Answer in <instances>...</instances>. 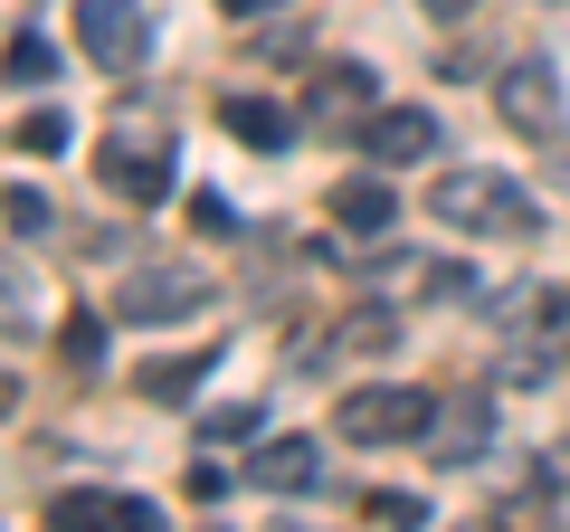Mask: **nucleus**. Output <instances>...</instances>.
Masks as SVG:
<instances>
[{"instance_id": "21", "label": "nucleus", "mask_w": 570, "mask_h": 532, "mask_svg": "<svg viewBox=\"0 0 570 532\" xmlns=\"http://www.w3.org/2000/svg\"><path fill=\"white\" fill-rule=\"evenodd\" d=\"M371 523H428V504H419V494H409V485H381V494H371Z\"/></svg>"}, {"instance_id": "15", "label": "nucleus", "mask_w": 570, "mask_h": 532, "mask_svg": "<svg viewBox=\"0 0 570 532\" xmlns=\"http://www.w3.org/2000/svg\"><path fill=\"white\" fill-rule=\"evenodd\" d=\"M39 324V276L20 257H0V333H29Z\"/></svg>"}, {"instance_id": "16", "label": "nucleus", "mask_w": 570, "mask_h": 532, "mask_svg": "<svg viewBox=\"0 0 570 532\" xmlns=\"http://www.w3.org/2000/svg\"><path fill=\"white\" fill-rule=\"evenodd\" d=\"M0 77H10V86H48V77H58V48H48L39 29H20V39L0 48Z\"/></svg>"}, {"instance_id": "4", "label": "nucleus", "mask_w": 570, "mask_h": 532, "mask_svg": "<svg viewBox=\"0 0 570 532\" xmlns=\"http://www.w3.org/2000/svg\"><path fill=\"white\" fill-rule=\"evenodd\" d=\"M209 295H219V286H209L190 257H153V266H134V276H124L115 324H200Z\"/></svg>"}, {"instance_id": "14", "label": "nucleus", "mask_w": 570, "mask_h": 532, "mask_svg": "<svg viewBox=\"0 0 570 532\" xmlns=\"http://www.w3.org/2000/svg\"><path fill=\"white\" fill-rule=\"evenodd\" d=\"M200 371H219V362H209V352H153L134 381H142L153 410H181V400H200Z\"/></svg>"}, {"instance_id": "26", "label": "nucleus", "mask_w": 570, "mask_h": 532, "mask_svg": "<svg viewBox=\"0 0 570 532\" xmlns=\"http://www.w3.org/2000/svg\"><path fill=\"white\" fill-rule=\"evenodd\" d=\"M10 400H20V381H10V371H0V410H10Z\"/></svg>"}, {"instance_id": "20", "label": "nucleus", "mask_w": 570, "mask_h": 532, "mask_svg": "<svg viewBox=\"0 0 570 532\" xmlns=\"http://www.w3.org/2000/svg\"><path fill=\"white\" fill-rule=\"evenodd\" d=\"M190 219H200L209 238H238V228H247L238 209H228V190H190Z\"/></svg>"}, {"instance_id": "19", "label": "nucleus", "mask_w": 570, "mask_h": 532, "mask_svg": "<svg viewBox=\"0 0 570 532\" xmlns=\"http://www.w3.org/2000/svg\"><path fill=\"white\" fill-rule=\"evenodd\" d=\"M0 219L20 228V238H48V228H58V209H48L39 190H0Z\"/></svg>"}, {"instance_id": "10", "label": "nucleus", "mask_w": 570, "mask_h": 532, "mask_svg": "<svg viewBox=\"0 0 570 532\" xmlns=\"http://www.w3.org/2000/svg\"><path fill=\"white\" fill-rule=\"evenodd\" d=\"M48 523H67V532H153L163 513L142 504V494H115V485H77V494H58V504H48Z\"/></svg>"}, {"instance_id": "12", "label": "nucleus", "mask_w": 570, "mask_h": 532, "mask_svg": "<svg viewBox=\"0 0 570 532\" xmlns=\"http://www.w3.org/2000/svg\"><path fill=\"white\" fill-rule=\"evenodd\" d=\"M333 219L352 228V238H390V219H400V200H390V181H381V162L371 171H352V181H333Z\"/></svg>"}, {"instance_id": "13", "label": "nucleus", "mask_w": 570, "mask_h": 532, "mask_svg": "<svg viewBox=\"0 0 570 532\" xmlns=\"http://www.w3.org/2000/svg\"><path fill=\"white\" fill-rule=\"evenodd\" d=\"M219 124L238 134L247 152H285V144H295V115H285L276 96H219Z\"/></svg>"}, {"instance_id": "8", "label": "nucleus", "mask_w": 570, "mask_h": 532, "mask_svg": "<svg viewBox=\"0 0 570 532\" xmlns=\"http://www.w3.org/2000/svg\"><path fill=\"white\" fill-rule=\"evenodd\" d=\"M494 105H504V124H513V134H532V144H551V134H561V77H551L542 58L504 67V86H494Z\"/></svg>"}, {"instance_id": "18", "label": "nucleus", "mask_w": 570, "mask_h": 532, "mask_svg": "<svg viewBox=\"0 0 570 532\" xmlns=\"http://www.w3.org/2000/svg\"><path fill=\"white\" fill-rule=\"evenodd\" d=\"M58 352H67L77 371H96V362H105V314H67V324H58Z\"/></svg>"}, {"instance_id": "1", "label": "nucleus", "mask_w": 570, "mask_h": 532, "mask_svg": "<svg viewBox=\"0 0 570 532\" xmlns=\"http://www.w3.org/2000/svg\"><path fill=\"white\" fill-rule=\"evenodd\" d=\"M428 219H448L456 238H542V200H532L523 181H504V171H438V190H428Z\"/></svg>"}, {"instance_id": "7", "label": "nucleus", "mask_w": 570, "mask_h": 532, "mask_svg": "<svg viewBox=\"0 0 570 532\" xmlns=\"http://www.w3.org/2000/svg\"><path fill=\"white\" fill-rule=\"evenodd\" d=\"M352 144H362L381 171H409V162H428V152H438V115H428V105H381Z\"/></svg>"}, {"instance_id": "25", "label": "nucleus", "mask_w": 570, "mask_h": 532, "mask_svg": "<svg viewBox=\"0 0 570 532\" xmlns=\"http://www.w3.org/2000/svg\"><path fill=\"white\" fill-rule=\"evenodd\" d=\"M475 0H428V20H466Z\"/></svg>"}, {"instance_id": "5", "label": "nucleus", "mask_w": 570, "mask_h": 532, "mask_svg": "<svg viewBox=\"0 0 570 532\" xmlns=\"http://www.w3.org/2000/svg\"><path fill=\"white\" fill-rule=\"evenodd\" d=\"M77 48L105 77H134V67L153 58V10H142V0H77Z\"/></svg>"}, {"instance_id": "22", "label": "nucleus", "mask_w": 570, "mask_h": 532, "mask_svg": "<svg viewBox=\"0 0 570 532\" xmlns=\"http://www.w3.org/2000/svg\"><path fill=\"white\" fill-rule=\"evenodd\" d=\"M10 144H20V152H67V115H29Z\"/></svg>"}, {"instance_id": "3", "label": "nucleus", "mask_w": 570, "mask_h": 532, "mask_svg": "<svg viewBox=\"0 0 570 532\" xmlns=\"http://www.w3.org/2000/svg\"><path fill=\"white\" fill-rule=\"evenodd\" d=\"M96 171H105V190H115V200L163 209L171 190H181V144H171V134H134V124H124V134H105V144H96Z\"/></svg>"}, {"instance_id": "17", "label": "nucleus", "mask_w": 570, "mask_h": 532, "mask_svg": "<svg viewBox=\"0 0 570 532\" xmlns=\"http://www.w3.org/2000/svg\"><path fill=\"white\" fill-rule=\"evenodd\" d=\"M390 333H400V324H390V314H381V305H362V314H352V324H343V333H333V343H324V352H314V362H343V352H390Z\"/></svg>"}, {"instance_id": "9", "label": "nucleus", "mask_w": 570, "mask_h": 532, "mask_svg": "<svg viewBox=\"0 0 570 532\" xmlns=\"http://www.w3.org/2000/svg\"><path fill=\"white\" fill-rule=\"evenodd\" d=\"M428 437H438V466H475V456L494 447V400L485 390H456V400H438V418H428Z\"/></svg>"}, {"instance_id": "6", "label": "nucleus", "mask_w": 570, "mask_h": 532, "mask_svg": "<svg viewBox=\"0 0 570 532\" xmlns=\"http://www.w3.org/2000/svg\"><path fill=\"white\" fill-rule=\"evenodd\" d=\"M381 115V67H324V77L305 86V124L314 134H362V124Z\"/></svg>"}, {"instance_id": "24", "label": "nucleus", "mask_w": 570, "mask_h": 532, "mask_svg": "<svg viewBox=\"0 0 570 532\" xmlns=\"http://www.w3.org/2000/svg\"><path fill=\"white\" fill-rule=\"evenodd\" d=\"M228 20H266V10H276V0H219Z\"/></svg>"}, {"instance_id": "2", "label": "nucleus", "mask_w": 570, "mask_h": 532, "mask_svg": "<svg viewBox=\"0 0 570 532\" xmlns=\"http://www.w3.org/2000/svg\"><path fill=\"white\" fill-rule=\"evenodd\" d=\"M438 400L428 390H400V381H371V390H343V410H333V437L352 447H419Z\"/></svg>"}, {"instance_id": "23", "label": "nucleus", "mask_w": 570, "mask_h": 532, "mask_svg": "<svg viewBox=\"0 0 570 532\" xmlns=\"http://www.w3.org/2000/svg\"><path fill=\"white\" fill-rule=\"evenodd\" d=\"M228 437H257V410H209L200 418V447H228Z\"/></svg>"}, {"instance_id": "11", "label": "nucleus", "mask_w": 570, "mask_h": 532, "mask_svg": "<svg viewBox=\"0 0 570 532\" xmlns=\"http://www.w3.org/2000/svg\"><path fill=\"white\" fill-rule=\"evenodd\" d=\"M247 485H266V494H324V447H314V437H266V447L247 456Z\"/></svg>"}]
</instances>
